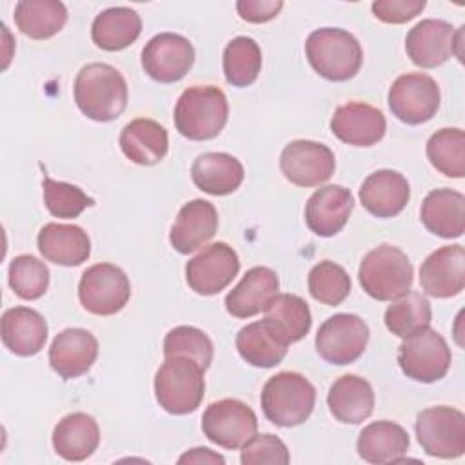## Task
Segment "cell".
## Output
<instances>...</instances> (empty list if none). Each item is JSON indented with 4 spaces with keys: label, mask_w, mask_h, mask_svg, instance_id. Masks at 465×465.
<instances>
[{
    "label": "cell",
    "mask_w": 465,
    "mask_h": 465,
    "mask_svg": "<svg viewBox=\"0 0 465 465\" xmlns=\"http://www.w3.org/2000/svg\"><path fill=\"white\" fill-rule=\"evenodd\" d=\"M227 98L216 85L187 87L174 105L176 131L194 142L218 136L227 124Z\"/></svg>",
    "instance_id": "obj_2"
},
{
    "label": "cell",
    "mask_w": 465,
    "mask_h": 465,
    "mask_svg": "<svg viewBox=\"0 0 465 465\" xmlns=\"http://www.w3.org/2000/svg\"><path fill=\"white\" fill-rule=\"evenodd\" d=\"M369 341V325L356 314L340 312L327 318L314 338L318 354L332 365L356 361Z\"/></svg>",
    "instance_id": "obj_12"
},
{
    "label": "cell",
    "mask_w": 465,
    "mask_h": 465,
    "mask_svg": "<svg viewBox=\"0 0 465 465\" xmlns=\"http://www.w3.org/2000/svg\"><path fill=\"white\" fill-rule=\"evenodd\" d=\"M412 276L414 269L409 256L391 243L369 251L358 269L360 285L378 302H391L411 291Z\"/></svg>",
    "instance_id": "obj_5"
},
{
    "label": "cell",
    "mask_w": 465,
    "mask_h": 465,
    "mask_svg": "<svg viewBox=\"0 0 465 465\" xmlns=\"http://www.w3.org/2000/svg\"><path fill=\"white\" fill-rule=\"evenodd\" d=\"M440 87L425 73H407L398 76L387 94L392 114L409 125L429 122L440 109Z\"/></svg>",
    "instance_id": "obj_11"
},
{
    "label": "cell",
    "mask_w": 465,
    "mask_h": 465,
    "mask_svg": "<svg viewBox=\"0 0 465 465\" xmlns=\"http://www.w3.org/2000/svg\"><path fill=\"white\" fill-rule=\"evenodd\" d=\"M7 280L18 298L38 300L49 287V269L36 256L20 254L11 260Z\"/></svg>",
    "instance_id": "obj_39"
},
{
    "label": "cell",
    "mask_w": 465,
    "mask_h": 465,
    "mask_svg": "<svg viewBox=\"0 0 465 465\" xmlns=\"http://www.w3.org/2000/svg\"><path fill=\"white\" fill-rule=\"evenodd\" d=\"M425 229L440 238H460L465 231V196L452 189L430 191L420 209Z\"/></svg>",
    "instance_id": "obj_26"
},
{
    "label": "cell",
    "mask_w": 465,
    "mask_h": 465,
    "mask_svg": "<svg viewBox=\"0 0 465 465\" xmlns=\"http://www.w3.org/2000/svg\"><path fill=\"white\" fill-rule=\"evenodd\" d=\"M142 33V18L131 7H109L96 15L91 25V38L104 51H122Z\"/></svg>",
    "instance_id": "obj_33"
},
{
    "label": "cell",
    "mask_w": 465,
    "mask_h": 465,
    "mask_svg": "<svg viewBox=\"0 0 465 465\" xmlns=\"http://www.w3.org/2000/svg\"><path fill=\"white\" fill-rule=\"evenodd\" d=\"M354 209L352 193L341 185L316 189L305 205L307 227L323 238L338 234Z\"/></svg>",
    "instance_id": "obj_19"
},
{
    "label": "cell",
    "mask_w": 465,
    "mask_h": 465,
    "mask_svg": "<svg viewBox=\"0 0 465 465\" xmlns=\"http://www.w3.org/2000/svg\"><path fill=\"white\" fill-rule=\"evenodd\" d=\"M427 158L449 178L465 176V133L460 127H443L427 142Z\"/></svg>",
    "instance_id": "obj_38"
},
{
    "label": "cell",
    "mask_w": 465,
    "mask_h": 465,
    "mask_svg": "<svg viewBox=\"0 0 465 465\" xmlns=\"http://www.w3.org/2000/svg\"><path fill=\"white\" fill-rule=\"evenodd\" d=\"M287 347L289 345L282 343L269 331L263 320L242 327L240 332L236 334V349L240 356L252 367L271 369L282 363V360L287 354Z\"/></svg>",
    "instance_id": "obj_35"
},
{
    "label": "cell",
    "mask_w": 465,
    "mask_h": 465,
    "mask_svg": "<svg viewBox=\"0 0 465 465\" xmlns=\"http://www.w3.org/2000/svg\"><path fill=\"white\" fill-rule=\"evenodd\" d=\"M283 7L282 0H238L236 11L242 20L251 24H265L272 20Z\"/></svg>",
    "instance_id": "obj_45"
},
{
    "label": "cell",
    "mask_w": 465,
    "mask_h": 465,
    "mask_svg": "<svg viewBox=\"0 0 465 465\" xmlns=\"http://www.w3.org/2000/svg\"><path fill=\"white\" fill-rule=\"evenodd\" d=\"M100 429L87 412H71L64 416L53 430V449L67 461H84L98 449Z\"/></svg>",
    "instance_id": "obj_28"
},
{
    "label": "cell",
    "mask_w": 465,
    "mask_h": 465,
    "mask_svg": "<svg viewBox=\"0 0 465 465\" xmlns=\"http://www.w3.org/2000/svg\"><path fill=\"white\" fill-rule=\"evenodd\" d=\"M240 461L243 465H263V463H272V465H287L291 461L289 450L285 443L274 436V434H260L249 440L242 447Z\"/></svg>",
    "instance_id": "obj_43"
},
{
    "label": "cell",
    "mask_w": 465,
    "mask_h": 465,
    "mask_svg": "<svg viewBox=\"0 0 465 465\" xmlns=\"http://www.w3.org/2000/svg\"><path fill=\"white\" fill-rule=\"evenodd\" d=\"M262 69V49L249 36L232 38L223 49V74L234 87L251 85Z\"/></svg>",
    "instance_id": "obj_37"
},
{
    "label": "cell",
    "mask_w": 465,
    "mask_h": 465,
    "mask_svg": "<svg viewBox=\"0 0 465 465\" xmlns=\"http://www.w3.org/2000/svg\"><path fill=\"white\" fill-rule=\"evenodd\" d=\"M387 129L383 113L363 102H349L340 105L331 118L332 134L343 143L369 147L378 143Z\"/></svg>",
    "instance_id": "obj_18"
},
{
    "label": "cell",
    "mask_w": 465,
    "mask_h": 465,
    "mask_svg": "<svg viewBox=\"0 0 465 465\" xmlns=\"http://www.w3.org/2000/svg\"><path fill=\"white\" fill-rule=\"evenodd\" d=\"M178 463H220V465H223L225 460H223V456L213 452L207 447H196V449H189L187 452H183L178 458Z\"/></svg>",
    "instance_id": "obj_46"
},
{
    "label": "cell",
    "mask_w": 465,
    "mask_h": 465,
    "mask_svg": "<svg viewBox=\"0 0 465 465\" xmlns=\"http://www.w3.org/2000/svg\"><path fill=\"white\" fill-rule=\"evenodd\" d=\"M334 153L312 140H294L280 154L282 174L298 187H314L334 174Z\"/></svg>",
    "instance_id": "obj_15"
},
{
    "label": "cell",
    "mask_w": 465,
    "mask_h": 465,
    "mask_svg": "<svg viewBox=\"0 0 465 465\" xmlns=\"http://www.w3.org/2000/svg\"><path fill=\"white\" fill-rule=\"evenodd\" d=\"M74 102L94 122H111L127 107V84L109 64H87L74 78Z\"/></svg>",
    "instance_id": "obj_1"
},
{
    "label": "cell",
    "mask_w": 465,
    "mask_h": 465,
    "mask_svg": "<svg viewBox=\"0 0 465 465\" xmlns=\"http://www.w3.org/2000/svg\"><path fill=\"white\" fill-rule=\"evenodd\" d=\"M238 271L240 260L236 251L225 242H216L185 263V280L196 294L213 296L223 291L236 278Z\"/></svg>",
    "instance_id": "obj_14"
},
{
    "label": "cell",
    "mask_w": 465,
    "mask_h": 465,
    "mask_svg": "<svg viewBox=\"0 0 465 465\" xmlns=\"http://www.w3.org/2000/svg\"><path fill=\"white\" fill-rule=\"evenodd\" d=\"M218 229V213L207 200L187 202L171 227L169 242L180 254H189L203 247Z\"/></svg>",
    "instance_id": "obj_21"
},
{
    "label": "cell",
    "mask_w": 465,
    "mask_h": 465,
    "mask_svg": "<svg viewBox=\"0 0 465 465\" xmlns=\"http://www.w3.org/2000/svg\"><path fill=\"white\" fill-rule=\"evenodd\" d=\"M78 298L91 314L111 316L127 305L131 283L120 267L113 263H94L87 267L80 278Z\"/></svg>",
    "instance_id": "obj_10"
},
{
    "label": "cell",
    "mask_w": 465,
    "mask_h": 465,
    "mask_svg": "<svg viewBox=\"0 0 465 465\" xmlns=\"http://www.w3.org/2000/svg\"><path fill=\"white\" fill-rule=\"evenodd\" d=\"M42 187L44 203L47 211L56 218H76L84 213L85 207L94 203V200L89 198L80 187L67 182H58L49 176H44Z\"/></svg>",
    "instance_id": "obj_42"
},
{
    "label": "cell",
    "mask_w": 465,
    "mask_h": 465,
    "mask_svg": "<svg viewBox=\"0 0 465 465\" xmlns=\"http://www.w3.org/2000/svg\"><path fill=\"white\" fill-rule=\"evenodd\" d=\"M280 291L278 276L269 267L249 269L238 285L227 292L225 309L234 318H251L267 309Z\"/></svg>",
    "instance_id": "obj_23"
},
{
    "label": "cell",
    "mask_w": 465,
    "mask_h": 465,
    "mask_svg": "<svg viewBox=\"0 0 465 465\" xmlns=\"http://www.w3.org/2000/svg\"><path fill=\"white\" fill-rule=\"evenodd\" d=\"M327 405L338 421L358 425L372 414L374 391L361 376L343 374L331 385Z\"/></svg>",
    "instance_id": "obj_27"
},
{
    "label": "cell",
    "mask_w": 465,
    "mask_h": 465,
    "mask_svg": "<svg viewBox=\"0 0 465 465\" xmlns=\"http://www.w3.org/2000/svg\"><path fill=\"white\" fill-rule=\"evenodd\" d=\"M120 149L138 165H156L169 149L167 131L151 118H134L120 133Z\"/></svg>",
    "instance_id": "obj_30"
},
{
    "label": "cell",
    "mask_w": 465,
    "mask_h": 465,
    "mask_svg": "<svg viewBox=\"0 0 465 465\" xmlns=\"http://www.w3.org/2000/svg\"><path fill=\"white\" fill-rule=\"evenodd\" d=\"M392 303L385 311V327L400 338H409L430 325L432 309L429 300L416 291H407L405 294L391 300Z\"/></svg>",
    "instance_id": "obj_36"
},
{
    "label": "cell",
    "mask_w": 465,
    "mask_h": 465,
    "mask_svg": "<svg viewBox=\"0 0 465 465\" xmlns=\"http://www.w3.org/2000/svg\"><path fill=\"white\" fill-rule=\"evenodd\" d=\"M316 401L314 385L300 372L283 371L271 376L260 396L265 418L278 427L302 425L312 412Z\"/></svg>",
    "instance_id": "obj_4"
},
{
    "label": "cell",
    "mask_w": 465,
    "mask_h": 465,
    "mask_svg": "<svg viewBox=\"0 0 465 465\" xmlns=\"http://www.w3.org/2000/svg\"><path fill=\"white\" fill-rule=\"evenodd\" d=\"M371 9L385 24H405L425 9V0H376Z\"/></svg>",
    "instance_id": "obj_44"
},
{
    "label": "cell",
    "mask_w": 465,
    "mask_h": 465,
    "mask_svg": "<svg viewBox=\"0 0 465 465\" xmlns=\"http://www.w3.org/2000/svg\"><path fill=\"white\" fill-rule=\"evenodd\" d=\"M36 245L47 262L64 267H76L91 254L87 232L74 223H45L38 232Z\"/></svg>",
    "instance_id": "obj_24"
},
{
    "label": "cell",
    "mask_w": 465,
    "mask_h": 465,
    "mask_svg": "<svg viewBox=\"0 0 465 465\" xmlns=\"http://www.w3.org/2000/svg\"><path fill=\"white\" fill-rule=\"evenodd\" d=\"M407 430L389 420L365 425L358 436L356 450L369 463H398L409 449Z\"/></svg>",
    "instance_id": "obj_31"
},
{
    "label": "cell",
    "mask_w": 465,
    "mask_h": 465,
    "mask_svg": "<svg viewBox=\"0 0 465 465\" xmlns=\"http://www.w3.org/2000/svg\"><path fill=\"white\" fill-rule=\"evenodd\" d=\"M420 283L425 294L450 298L465 287V251L460 243L430 252L420 267Z\"/></svg>",
    "instance_id": "obj_17"
},
{
    "label": "cell",
    "mask_w": 465,
    "mask_h": 465,
    "mask_svg": "<svg viewBox=\"0 0 465 465\" xmlns=\"http://www.w3.org/2000/svg\"><path fill=\"white\" fill-rule=\"evenodd\" d=\"M309 292L311 296L325 305H340L351 292V276L347 271L331 262L323 260L309 271Z\"/></svg>",
    "instance_id": "obj_40"
},
{
    "label": "cell",
    "mask_w": 465,
    "mask_h": 465,
    "mask_svg": "<svg viewBox=\"0 0 465 465\" xmlns=\"http://www.w3.org/2000/svg\"><path fill=\"white\" fill-rule=\"evenodd\" d=\"M0 334L4 345L16 356L38 354L47 340V322L31 307H13L2 314Z\"/></svg>",
    "instance_id": "obj_25"
},
{
    "label": "cell",
    "mask_w": 465,
    "mask_h": 465,
    "mask_svg": "<svg viewBox=\"0 0 465 465\" xmlns=\"http://www.w3.org/2000/svg\"><path fill=\"white\" fill-rule=\"evenodd\" d=\"M461 36L463 27L454 29L445 20L425 18L407 33L405 51L414 65L432 69L445 64L452 54L461 58Z\"/></svg>",
    "instance_id": "obj_13"
},
{
    "label": "cell",
    "mask_w": 465,
    "mask_h": 465,
    "mask_svg": "<svg viewBox=\"0 0 465 465\" xmlns=\"http://www.w3.org/2000/svg\"><path fill=\"white\" fill-rule=\"evenodd\" d=\"M263 312V323L285 345L300 341L311 331L309 305L296 294H276Z\"/></svg>",
    "instance_id": "obj_32"
},
{
    "label": "cell",
    "mask_w": 465,
    "mask_h": 465,
    "mask_svg": "<svg viewBox=\"0 0 465 465\" xmlns=\"http://www.w3.org/2000/svg\"><path fill=\"white\" fill-rule=\"evenodd\" d=\"M416 436L421 449L434 458L454 460L465 452V414L454 407L436 405L418 412Z\"/></svg>",
    "instance_id": "obj_7"
},
{
    "label": "cell",
    "mask_w": 465,
    "mask_h": 465,
    "mask_svg": "<svg viewBox=\"0 0 465 465\" xmlns=\"http://www.w3.org/2000/svg\"><path fill=\"white\" fill-rule=\"evenodd\" d=\"M203 436L218 447L236 450L256 436L258 420L254 411L234 398L213 401L202 416Z\"/></svg>",
    "instance_id": "obj_9"
},
{
    "label": "cell",
    "mask_w": 465,
    "mask_h": 465,
    "mask_svg": "<svg viewBox=\"0 0 465 465\" xmlns=\"http://www.w3.org/2000/svg\"><path fill=\"white\" fill-rule=\"evenodd\" d=\"M67 7L56 0H22L15 7L16 27L33 40H47L62 31Z\"/></svg>",
    "instance_id": "obj_34"
},
{
    "label": "cell",
    "mask_w": 465,
    "mask_h": 465,
    "mask_svg": "<svg viewBox=\"0 0 465 465\" xmlns=\"http://www.w3.org/2000/svg\"><path fill=\"white\" fill-rule=\"evenodd\" d=\"M98 356V340L85 329H64L49 347V365L64 380L85 374Z\"/></svg>",
    "instance_id": "obj_20"
},
{
    "label": "cell",
    "mask_w": 465,
    "mask_h": 465,
    "mask_svg": "<svg viewBox=\"0 0 465 465\" xmlns=\"http://www.w3.org/2000/svg\"><path fill=\"white\" fill-rule=\"evenodd\" d=\"M194 62L193 44L176 33H160L142 49L143 71L160 84L182 80Z\"/></svg>",
    "instance_id": "obj_16"
},
{
    "label": "cell",
    "mask_w": 465,
    "mask_h": 465,
    "mask_svg": "<svg viewBox=\"0 0 465 465\" xmlns=\"http://www.w3.org/2000/svg\"><path fill=\"white\" fill-rule=\"evenodd\" d=\"M450 349L445 338L427 327L409 338L398 349V365L401 372L420 383L441 380L450 367Z\"/></svg>",
    "instance_id": "obj_8"
},
{
    "label": "cell",
    "mask_w": 465,
    "mask_h": 465,
    "mask_svg": "<svg viewBox=\"0 0 465 465\" xmlns=\"http://www.w3.org/2000/svg\"><path fill=\"white\" fill-rule=\"evenodd\" d=\"M243 165L229 153H203L191 167L194 185L213 196L234 193L243 182Z\"/></svg>",
    "instance_id": "obj_29"
},
{
    "label": "cell",
    "mask_w": 465,
    "mask_h": 465,
    "mask_svg": "<svg viewBox=\"0 0 465 465\" xmlns=\"http://www.w3.org/2000/svg\"><path fill=\"white\" fill-rule=\"evenodd\" d=\"M305 54L311 67L325 80L347 82L361 67L360 42L345 29L322 27L305 40Z\"/></svg>",
    "instance_id": "obj_3"
},
{
    "label": "cell",
    "mask_w": 465,
    "mask_h": 465,
    "mask_svg": "<svg viewBox=\"0 0 465 465\" xmlns=\"http://www.w3.org/2000/svg\"><path fill=\"white\" fill-rule=\"evenodd\" d=\"M163 356H185L194 360L200 367L209 369L214 356V347L203 331L193 325H178L163 338Z\"/></svg>",
    "instance_id": "obj_41"
},
{
    "label": "cell",
    "mask_w": 465,
    "mask_h": 465,
    "mask_svg": "<svg viewBox=\"0 0 465 465\" xmlns=\"http://www.w3.org/2000/svg\"><path fill=\"white\" fill-rule=\"evenodd\" d=\"M203 367L185 356L165 358L154 374V396L169 414L194 412L205 392Z\"/></svg>",
    "instance_id": "obj_6"
},
{
    "label": "cell",
    "mask_w": 465,
    "mask_h": 465,
    "mask_svg": "<svg viewBox=\"0 0 465 465\" xmlns=\"http://www.w3.org/2000/svg\"><path fill=\"white\" fill-rule=\"evenodd\" d=\"M411 198L407 178L392 169H381L369 174L360 187V202L365 211L376 218H392L400 214Z\"/></svg>",
    "instance_id": "obj_22"
}]
</instances>
